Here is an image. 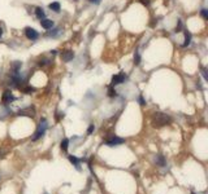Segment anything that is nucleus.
I'll list each match as a JSON object with an SVG mask.
<instances>
[{
  "mask_svg": "<svg viewBox=\"0 0 208 194\" xmlns=\"http://www.w3.org/2000/svg\"><path fill=\"white\" fill-rule=\"evenodd\" d=\"M35 14H37V17L39 19H43L44 17H46V13L43 12L42 8H37V9H35Z\"/></svg>",
  "mask_w": 208,
  "mask_h": 194,
  "instance_id": "9b49d317",
  "label": "nucleus"
},
{
  "mask_svg": "<svg viewBox=\"0 0 208 194\" xmlns=\"http://www.w3.org/2000/svg\"><path fill=\"white\" fill-rule=\"evenodd\" d=\"M25 35H26V38L29 39V40H37L38 38H39V34H38V31L35 29H31V27H26L25 29Z\"/></svg>",
  "mask_w": 208,
  "mask_h": 194,
  "instance_id": "20e7f679",
  "label": "nucleus"
},
{
  "mask_svg": "<svg viewBox=\"0 0 208 194\" xmlns=\"http://www.w3.org/2000/svg\"><path fill=\"white\" fill-rule=\"evenodd\" d=\"M170 122H172V118L169 115L164 114V113H155L151 119V124L155 128H160V127H163V126H166V124H169Z\"/></svg>",
  "mask_w": 208,
  "mask_h": 194,
  "instance_id": "f257e3e1",
  "label": "nucleus"
},
{
  "mask_svg": "<svg viewBox=\"0 0 208 194\" xmlns=\"http://www.w3.org/2000/svg\"><path fill=\"white\" fill-rule=\"evenodd\" d=\"M46 129H47V120L43 118V119H40V123H39V126H38V129L35 131V135L33 136L31 140H33V141L39 140L42 136L46 133Z\"/></svg>",
  "mask_w": 208,
  "mask_h": 194,
  "instance_id": "f03ea898",
  "label": "nucleus"
},
{
  "mask_svg": "<svg viewBox=\"0 0 208 194\" xmlns=\"http://www.w3.org/2000/svg\"><path fill=\"white\" fill-rule=\"evenodd\" d=\"M69 160H70V162L73 163L74 166H76V168H77V170H79V160L77 159V158L74 157V155H69Z\"/></svg>",
  "mask_w": 208,
  "mask_h": 194,
  "instance_id": "9d476101",
  "label": "nucleus"
},
{
  "mask_svg": "<svg viewBox=\"0 0 208 194\" xmlns=\"http://www.w3.org/2000/svg\"><path fill=\"white\" fill-rule=\"evenodd\" d=\"M181 26H182V22L178 21V26L176 27V31H179V30H181Z\"/></svg>",
  "mask_w": 208,
  "mask_h": 194,
  "instance_id": "b1692460",
  "label": "nucleus"
},
{
  "mask_svg": "<svg viewBox=\"0 0 208 194\" xmlns=\"http://www.w3.org/2000/svg\"><path fill=\"white\" fill-rule=\"evenodd\" d=\"M190 41H191V34L189 31H185V43H184V45L187 47L189 44H190Z\"/></svg>",
  "mask_w": 208,
  "mask_h": 194,
  "instance_id": "f8f14e48",
  "label": "nucleus"
},
{
  "mask_svg": "<svg viewBox=\"0 0 208 194\" xmlns=\"http://www.w3.org/2000/svg\"><path fill=\"white\" fill-rule=\"evenodd\" d=\"M90 3H93V4H100L102 0H88Z\"/></svg>",
  "mask_w": 208,
  "mask_h": 194,
  "instance_id": "412c9836",
  "label": "nucleus"
},
{
  "mask_svg": "<svg viewBox=\"0 0 208 194\" xmlns=\"http://www.w3.org/2000/svg\"><path fill=\"white\" fill-rule=\"evenodd\" d=\"M40 26L46 30H49L54 27V21L48 19V18H43V19H40Z\"/></svg>",
  "mask_w": 208,
  "mask_h": 194,
  "instance_id": "0eeeda50",
  "label": "nucleus"
},
{
  "mask_svg": "<svg viewBox=\"0 0 208 194\" xmlns=\"http://www.w3.org/2000/svg\"><path fill=\"white\" fill-rule=\"evenodd\" d=\"M94 129H95V127H94V124H91V126L88 127V129H87V135H91V133H93Z\"/></svg>",
  "mask_w": 208,
  "mask_h": 194,
  "instance_id": "6ab92c4d",
  "label": "nucleus"
},
{
  "mask_svg": "<svg viewBox=\"0 0 208 194\" xmlns=\"http://www.w3.org/2000/svg\"><path fill=\"white\" fill-rule=\"evenodd\" d=\"M108 95H109L111 97L116 96V95H117V93H116V89H113L112 87H109V89H108Z\"/></svg>",
  "mask_w": 208,
  "mask_h": 194,
  "instance_id": "dca6fc26",
  "label": "nucleus"
},
{
  "mask_svg": "<svg viewBox=\"0 0 208 194\" xmlns=\"http://www.w3.org/2000/svg\"><path fill=\"white\" fill-rule=\"evenodd\" d=\"M48 7H49V9L54 10V12H56V13H59V12H60V8H61V7H60V3H59V1H54V3H51V4H49Z\"/></svg>",
  "mask_w": 208,
  "mask_h": 194,
  "instance_id": "1a4fd4ad",
  "label": "nucleus"
},
{
  "mask_svg": "<svg viewBox=\"0 0 208 194\" xmlns=\"http://www.w3.org/2000/svg\"><path fill=\"white\" fill-rule=\"evenodd\" d=\"M74 58V53L72 51H64L61 53V60L64 62H69L70 60H73Z\"/></svg>",
  "mask_w": 208,
  "mask_h": 194,
  "instance_id": "6e6552de",
  "label": "nucleus"
},
{
  "mask_svg": "<svg viewBox=\"0 0 208 194\" xmlns=\"http://www.w3.org/2000/svg\"><path fill=\"white\" fill-rule=\"evenodd\" d=\"M157 163H159L160 166H165V162H164V158L161 157V155H159L157 157Z\"/></svg>",
  "mask_w": 208,
  "mask_h": 194,
  "instance_id": "f3484780",
  "label": "nucleus"
},
{
  "mask_svg": "<svg viewBox=\"0 0 208 194\" xmlns=\"http://www.w3.org/2000/svg\"><path fill=\"white\" fill-rule=\"evenodd\" d=\"M68 145H69V140L68 138H64V140L61 141V149L64 151L68 150Z\"/></svg>",
  "mask_w": 208,
  "mask_h": 194,
  "instance_id": "ddd939ff",
  "label": "nucleus"
},
{
  "mask_svg": "<svg viewBox=\"0 0 208 194\" xmlns=\"http://www.w3.org/2000/svg\"><path fill=\"white\" fill-rule=\"evenodd\" d=\"M125 142V138H121V137H117V136H112L111 138H108L105 141V145L108 146H117V145H121V144Z\"/></svg>",
  "mask_w": 208,
  "mask_h": 194,
  "instance_id": "7ed1b4c3",
  "label": "nucleus"
},
{
  "mask_svg": "<svg viewBox=\"0 0 208 194\" xmlns=\"http://www.w3.org/2000/svg\"><path fill=\"white\" fill-rule=\"evenodd\" d=\"M124 80H125V74L124 73H120V74H117V75H113L112 76V85L115 87V85L122 84Z\"/></svg>",
  "mask_w": 208,
  "mask_h": 194,
  "instance_id": "423d86ee",
  "label": "nucleus"
},
{
  "mask_svg": "<svg viewBox=\"0 0 208 194\" xmlns=\"http://www.w3.org/2000/svg\"><path fill=\"white\" fill-rule=\"evenodd\" d=\"M12 101H15V96L12 95L10 91H5V92L3 93V97H1L3 105H9Z\"/></svg>",
  "mask_w": 208,
  "mask_h": 194,
  "instance_id": "39448f33",
  "label": "nucleus"
},
{
  "mask_svg": "<svg viewBox=\"0 0 208 194\" xmlns=\"http://www.w3.org/2000/svg\"><path fill=\"white\" fill-rule=\"evenodd\" d=\"M200 14H202V17H203L204 19H207V18H208V14H207V9H202Z\"/></svg>",
  "mask_w": 208,
  "mask_h": 194,
  "instance_id": "a211bd4d",
  "label": "nucleus"
},
{
  "mask_svg": "<svg viewBox=\"0 0 208 194\" xmlns=\"http://www.w3.org/2000/svg\"><path fill=\"white\" fill-rule=\"evenodd\" d=\"M13 73H18V70L21 69V62H18V61H16L15 63H13Z\"/></svg>",
  "mask_w": 208,
  "mask_h": 194,
  "instance_id": "4468645a",
  "label": "nucleus"
},
{
  "mask_svg": "<svg viewBox=\"0 0 208 194\" xmlns=\"http://www.w3.org/2000/svg\"><path fill=\"white\" fill-rule=\"evenodd\" d=\"M139 102H141V105H146V101L142 96H139Z\"/></svg>",
  "mask_w": 208,
  "mask_h": 194,
  "instance_id": "5701e85b",
  "label": "nucleus"
},
{
  "mask_svg": "<svg viewBox=\"0 0 208 194\" xmlns=\"http://www.w3.org/2000/svg\"><path fill=\"white\" fill-rule=\"evenodd\" d=\"M1 36H3V29L0 27V38H1Z\"/></svg>",
  "mask_w": 208,
  "mask_h": 194,
  "instance_id": "393cba45",
  "label": "nucleus"
},
{
  "mask_svg": "<svg viewBox=\"0 0 208 194\" xmlns=\"http://www.w3.org/2000/svg\"><path fill=\"white\" fill-rule=\"evenodd\" d=\"M141 3H142L143 5H146V7L147 5H150V0H141Z\"/></svg>",
  "mask_w": 208,
  "mask_h": 194,
  "instance_id": "4be33fe9",
  "label": "nucleus"
},
{
  "mask_svg": "<svg viewBox=\"0 0 208 194\" xmlns=\"http://www.w3.org/2000/svg\"><path fill=\"white\" fill-rule=\"evenodd\" d=\"M139 62H141L139 53H138V52H135V54H134V65H139Z\"/></svg>",
  "mask_w": 208,
  "mask_h": 194,
  "instance_id": "2eb2a0df",
  "label": "nucleus"
},
{
  "mask_svg": "<svg viewBox=\"0 0 208 194\" xmlns=\"http://www.w3.org/2000/svg\"><path fill=\"white\" fill-rule=\"evenodd\" d=\"M34 88H31V87H29V88H25V89H24V92L25 93H29V92H34Z\"/></svg>",
  "mask_w": 208,
  "mask_h": 194,
  "instance_id": "aec40b11",
  "label": "nucleus"
}]
</instances>
